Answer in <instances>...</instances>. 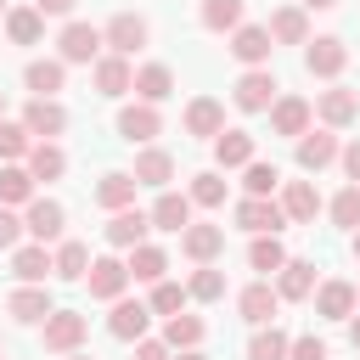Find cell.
<instances>
[{"mask_svg":"<svg viewBox=\"0 0 360 360\" xmlns=\"http://www.w3.org/2000/svg\"><path fill=\"white\" fill-rule=\"evenodd\" d=\"M0 112H6V90H0Z\"/></svg>","mask_w":360,"mask_h":360,"instance_id":"obj_58","label":"cell"},{"mask_svg":"<svg viewBox=\"0 0 360 360\" xmlns=\"http://www.w3.org/2000/svg\"><path fill=\"white\" fill-rule=\"evenodd\" d=\"M349 343L360 349V315H349Z\"/></svg>","mask_w":360,"mask_h":360,"instance_id":"obj_54","label":"cell"},{"mask_svg":"<svg viewBox=\"0 0 360 360\" xmlns=\"http://www.w3.org/2000/svg\"><path fill=\"white\" fill-rule=\"evenodd\" d=\"M287 360H332V349L321 338H292L287 343Z\"/></svg>","mask_w":360,"mask_h":360,"instance_id":"obj_48","label":"cell"},{"mask_svg":"<svg viewBox=\"0 0 360 360\" xmlns=\"http://www.w3.org/2000/svg\"><path fill=\"white\" fill-rule=\"evenodd\" d=\"M51 309H56V304H51V292H45L39 281H22V287L6 298V315H11V321H22V326H39Z\"/></svg>","mask_w":360,"mask_h":360,"instance_id":"obj_10","label":"cell"},{"mask_svg":"<svg viewBox=\"0 0 360 360\" xmlns=\"http://www.w3.org/2000/svg\"><path fill=\"white\" fill-rule=\"evenodd\" d=\"M51 270H56L62 281H84V270H90V248H84V242H56Z\"/></svg>","mask_w":360,"mask_h":360,"instance_id":"obj_33","label":"cell"},{"mask_svg":"<svg viewBox=\"0 0 360 360\" xmlns=\"http://www.w3.org/2000/svg\"><path fill=\"white\" fill-rule=\"evenodd\" d=\"M343 62H349V45H343L338 34L304 39V68H309L315 79H338V73H343Z\"/></svg>","mask_w":360,"mask_h":360,"instance_id":"obj_3","label":"cell"},{"mask_svg":"<svg viewBox=\"0 0 360 360\" xmlns=\"http://www.w3.org/2000/svg\"><path fill=\"white\" fill-rule=\"evenodd\" d=\"M236 22H242V0H202V28L231 34Z\"/></svg>","mask_w":360,"mask_h":360,"instance_id":"obj_43","label":"cell"},{"mask_svg":"<svg viewBox=\"0 0 360 360\" xmlns=\"http://www.w3.org/2000/svg\"><path fill=\"white\" fill-rule=\"evenodd\" d=\"M0 6H6V0H0Z\"/></svg>","mask_w":360,"mask_h":360,"instance_id":"obj_60","label":"cell"},{"mask_svg":"<svg viewBox=\"0 0 360 360\" xmlns=\"http://www.w3.org/2000/svg\"><path fill=\"white\" fill-rule=\"evenodd\" d=\"M186 129H191V135H202V141H214V135L225 129V107H219L214 96H197V101L186 107Z\"/></svg>","mask_w":360,"mask_h":360,"instance_id":"obj_29","label":"cell"},{"mask_svg":"<svg viewBox=\"0 0 360 360\" xmlns=\"http://www.w3.org/2000/svg\"><path fill=\"white\" fill-rule=\"evenodd\" d=\"M73 6H79V0H34V11H39V17H68Z\"/></svg>","mask_w":360,"mask_h":360,"instance_id":"obj_52","label":"cell"},{"mask_svg":"<svg viewBox=\"0 0 360 360\" xmlns=\"http://www.w3.org/2000/svg\"><path fill=\"white\" fill-rule=\"evenodd\" d=\"M68 360H90V354H79V349H73V354H68Z\"/></svg>","mask_w":360,"mask_h":360,"instance_id":"obj_56","label":"cell"},{"mask_svg":"<svg viewBox=\"0 0 360 360\" xmlns=\"http://www.w3.org/2000/svg\"><path fill=\"white\" fill-rule=\"evenodd\" d=\"M34 197V174H28V163H6L0 169V202L11 208V202H28Z\"/></svg>","mask_w":360,"mask_h":360,"instance_id":"obj_38","label":"cell"},{"mask_svg":"<svg viewBox=\"0 0 360 360\" xmlns=\"http://www.w3.org/2000/svg\"><path fill=\"white\" fill-rule=\"evenodd\" d=\"M6 34H11L17 45H39V34H45V17H39L34 6H17V11H6Z\"/></svg>","mask_w":360,"mask_h":360,"instance_id":"obj_35","label":"cell"},{"mask_svg":"<svg viewBox=\"0 0 360 360\" xmlns=\"http://www.w3.org/2000/svg\"><path fill=\"white\" fill-rule=\"evenodd\" d=\"M39 326H45V349H51V354H73V349L84 343V332H90V321H84L79 309H51Z\"/></svg>","mask_w":360,"mask_h":360,"instance_id":"obj_1","label":"cell"},{"mask_svg":"<svg viewBox=\"0 0 360 360\" xmlns=\"http://www.w3.org/2000/svg\"><path fill=\"white\" fill-rule=\"evenodd\" d=\"M276 276H281V281H276V292H281L287 304H298V298H309V292H315V264H309V259H287Z\"/></svg>","mask_w":360,"mask_h":360,"instance_id":"obj_26","label":"cell"},{"mask_svg":"<svg viewBox=\"0 0 360 360\" xmlns=\"http://www.w3.org/2000/svg\"><path fill=\"white\" fill-rule=\"evenodd\" d=\"M180 248H186V259L214 264V259L225 253V225H186V231H180Z\"/></svg>","mask_w":360,"mask_h":360,"instance_id":"obj_17","label":"cell"},{"mask_svg":"<svg viewBox=\"0 0 360 360\" xmlns=\"http://www.w3.org/2000/svg\"><path fill=\"white\" fill-rule=\"evenodd\" d=\"M62 169H68V152L56 141H34L28 146V174L34 180H62Z\"/></svg>","mask_w":360,"mask_h":360,"instance_id":"obj_31","label":"cell"},{"mask_svg":"<svg viewBox=\"0 0 360 360\" xmlns=\"http://www.w3.org/2000/svg\"><path fill=\"white\" fill-rule=\"evenodd\" d=\"M158 129H163V112H158L152 101H135V107L118 112V135H124V141H152Z\"/></svg>","mask_w":360,"mask_h":360,"instance_id":"obj_20","label":"cell"},{"mask_svg":"<svg viewBox=\"0 0 360 360\" xmlns=\"http://www.w3.org/2000/svg\"><path fill=\"white\" fill-rule=\"evenodd\" d=\"M62 225H68V208H62L56 197H28L22 231H28L34 242H56V236H62Z\"/></svg>","mask_w":360,"mask_h":360,"instance_id":"obj_5","label":"cell"},{"mask_svg":"<svg viewBox=\"0 0 360 360\" xmlns=\"http://www.w3.org/2000/svg\"><path fill=\"white\" fill-rule=\"evenodd\" d=\"M163 343H169L174 354H180V349H197V343H202V321H197V315H169Z\"/></svg>","mask_w":360,"mask_h":360,"instance_id":"obj_39","label":"cell"},{"mask_svg":"<svg viewBox=\"0 0 360 360\" xmlns=\"http://www.w3.org/2000/svg\"><path fill=\"white\" fill-rule=\"evenodd\" d=\"M180 304H186V287L180 281H152V315H180Z\"/></svg>","mask_w":360,"mask_h":360,"instance_id":"obj_47","label":"cell"},{"mask_svg":"<svg viewBox=\"0 0 360 360\" xmlns=\"http://www.w3.org/2000/svg\"><path fill=\"white\" fill-rule=\"evenodd\" d=\"M281 214L298 219V225H309V219L321 214V191H315L309 180H287V186H281Z\"/></svg>","mask_w":360,"mask_h":360,"instance_id":"obj_21","label":"cell"},{"mask_svg":"<svg viewBox=\"0 0 360 360\" xmlns=\"http://www.w3.org/2000/svg\"><path fill=\"white\" fill-rule=\"evenodd\" d=\"M0 360H6V354H0Z\"/></svg>","mask_w":360,"mask_h":360,"instance_id":"obj_61","label":"cell"},{"mask_svg":"<svg viewBox=\"0 0 360 360\" xmlns=\"http://www.w3.org/2000/svg\"><path fill=\"white\" fill-rule=\"evenodd\" d=\"M214 163H219V169L253 163V135H248V129H219V135H214Z\"/></svg>","mask_w":360,"mask_h":360,"instance_id":"obj_23","label":"cell"},{"mask_svg":"<svg viewBox=\"0 0 360 360\" xmlns=\"http://www.w3.org/2000/svg\"><path fill=\"white\" fill-rule=\"evenodd\" d=\"M129 84H135L129 56H118V51H112V56H96V90H101V96H124Z\"/></svg>","mask_w":360,"mask_h":360,"instance_id":"obj_22","label":"cell"},{"mask_svg":"<svg viewBox=\"0 0 360 360\" xmlns=\"http://www.w3.org/2000/svg\"><path fill=\"white\" fill-rule=\"evenodd\" d=\"M354 304H360L354 281H321L315 287V315H326V321H349Z\"/></svg>","mask_w":360,"mask_h":360,"instance_id":"obj_18","label":"cell"},{"mask_svg":"<svg viewBox=\"0 0 360 360\" xmlns=\"http://www.w3.org/2000/svg\"><path fill=\"white\" fill-rule=\"evenodd\" d=\"M146 219H152L158 231H186V225H191V197H186V191H163Z\"/></svg>","mask_w":360,"mask_h":360,"instance_id":"obj_24","label":"cell"},{"mask_svg":"<svg viewBox=\"0 0 360 360\" xmlns=\"http://www.w3.org/2000/svg\"><path fill=\"white\" fill-rule=\"evenodd\" d=\"M22 124H28V135H45V141H56V135L68 129V107H62L56 96H34V101L22 107Z\"/></svg>","mask_w":360,"mask_h":360,"instance_id":"obj_8","label":"cell"},{"mask_svg":"<svg viewBox=\"0 0 360 360\" xmlns=\"http://www.w3.org/2000/svg\"><path fill=\"white\" fill-rule=\"evenodd\" d=\"M236 309H242V321H248V326H270V321H276V309H281V292H276L270 281H248V287H242V298H236Z\"/></svg>","mask_w":360,"mask_h":360,"instance_id":"obj_11","label":"cell"},{"mask_svg":"<svg viewBox=\"0 0 360 360\" xmlns=\"http://www.w3.org/2000/svg\"><path fill=\"white\" fill-rule=\"evenodd\" d=\"M124 270H129V281H163L169 253H163V248H152V242H135V248H129V259H124Z\"/></svg>","mask_w":360,"mask_h":360,"instance_id":"obj_25","label":"cell"},{"mask_svg":"<svg viewBox=\"0 0 360 360\" xmlns=\"http://www.w3.org/2000/svg\"><path fill=\"white\" fill-rule=\"evenodd\" d=\"M84 281H90V298H101V304H112V298H124V287H129V270H124V259H90V270H84Z\"/></svg>","mask_w":360,"mask_h":360,"instance_id":"obj_7","label":"cell"},{"mask_svg":"<svg viewBox=\"0 0 360 360\" xmlns=\"http://www.w3.org/2000/svg\"><path fill=\"white\" fill-rule=\"evenodd\" d=\"M315 112H321V124H326V129H343V124H354V118H360V96H354V90H343V84H332V90H321Z\"/></svg>","mask_w":360,"mask_h":360,"instance_id":"obj_16","label":"cell"},{"mask_svg":"<svg viewBox=\"0 0 360 360\" xmlns=\"http://www.w3.org/2000/svg\"><path fill=\"white\" fill-rule=\"evenodd\" d=\"M180 360H208V354L202 349H180Z\"/></svg>","mask_w":360,"mask_h":360,"instance_id":"obj_55","label":"cell"},{"mask_svg":"<svg viewBox=\"0 0 360 360\" xmlns=\"http://www.w3.org/2000/svg\"><path fill=\"white\" fill-rule=\"evenodd\" d=\"M338 158H343V174H349V180L360 186V141H349V146H343Z\"/></svg>","mask_w":360,"mask_h":360,"instance_id":"obj_51","label":"cell"},{"mask_svg":"<svg viewBox=\"0 0 360 360\" xmlns=\"http://www.w3.org/2000/svg\"><path fill=\"white\" fill-rule=\"evenodd\" d=\"M332 225H343V231H354V225H360V186H354V180L332 197Z\"/></svg>","mask_w":360,"mask_h":360,"instance_id":"obj_45","label":"cell"},{"mask_svg":"<svg viewBox=\"0 0 360 360\" xmlns=\"http://www.w3.org/2000/svg\"><path fill=\"white\" fill-rule=\"evenodd\" d=\"M270 51H276L270 28H259V22H236V28H231V56H236V62L264 68V62H270Z\"/></svg>","mask_w":360,"mask_h":360,"instance_id":"obj_6","label":"cell"},{"mask_svg":"<svg viewBox=\"0 0 360 360\" xmlns=\"http://www.w3.org/2000/svg\"><path fill=\"white\" fill-rule=\"evenodd\" d=\"M338 152H343V146H338L332 129H304V135H298V169H304V174H321L326 163H338Z\"/></svg>","mask_w":360,"mask_h":360,"instance_id":"obj_9","label":"cell"},{"mask_svg":"<svg viewBox=\"0 0 360 360\" xmlns=\"http://www.w3.org/2000/svg\"><path fill=\"white\" fill-rule=\"evenodd\" d=\"M101 45H112L118 56H135V51L146 45V17H135V11H118V17L101 28Z\"/></svg>","mask_w":360,"mask_h":360,"instance_id":"obj_13","label":"cell"},{"mask_svg":"<svg viewBox=\"0 0 360 360\" xmlns=\"http://www.w3.org/2000/svg\"><path fill=\"white\" fill-rule=\"evenodd\" d=\"M146 326H152V309H146V304H135V298H112L107 332H112L118 343H135V338H146Z\"/></svg>","mask_w":360,"mask_h":360,"instance_id":"obj_12","label":"cell"},{"mask_svg":"<svg viewBox=\"0 0 360 360\" xmlns=\"http://www.w3.org/2000/svg\"><path fill=\"white\" fill-rule=\"evenodd\" d=\"M169 180H174V158L163 146H146L135 158V186H169Z\"/></svg>","mask_w":360,"mask_h":360,"instance_id":"obj_32","label":"cell"},{"mask_svg":"<svg viewBox=\"0 0 360 360\" xmlns=\"http://www.w3.org/2000/svg\"><path fill=\"white\" fill-rule=\"evenodd\" d=\"M146 231H152V219L141 214V208H118L112 219H107V248H135V242H146Z\"/></svg>","mask_w":360,"mask_h":360,"instance_id":"obj_19","label":"cell"},{"mask_svg":"<svg viewBox=\"0 0 360 360\" xmlns=\"http://www.w3.org/2000/svg\"><path fill=\"white\" fill-rule=\"evenodd\" d=\"M287 332H276V326H259L253 332V343H248V360H287Z\"/></svg>","mask_w":360,"mask_h":360,"instance_id":"obj_42","label":"cell"},{"mask_svg":"<svg viewBox=\"0 0 360 360\" xmlns=\"http://www.w3.org/2000/svg\"><path fill=\"white\" fill-rule=\"evenodd\" d=\"M186 298H197V304H214V298H225V270H214V264H197V270H191V281H186Z\"/></svg>","mask_w":360,"mask_h":360,"instance_id":"obj_37","label":"cell"},{"mask_svg":"<svg viewBox=\"0 0 360 360\" xmlns=\"http://www.w3.org/2000/svg\"><path fill=\"white\" fill-rule=\"evenodd\" d=\"M28 146H34L28 124H6V118H0V163H17V158H28Z\"/></svg>","mask_w":360,"mask_h":360,"instance_id":"obj_44","label":"cell"},{"mask_svg":"<svg viewBox=\"0 0 360 360\" xmlns=\"http://www.w3.org/2000/svg\"><path fill=\"white\" fill-rule=\"evenodd\" d=\"M11 270H17V281H45V276H51V253H45V242L17 248V253H11Z\"/></svg>","mask_w":360,"mask_h":360,"instance_id":"obj_34","label":"cell"},{"mask_svg":"<svg viewBox=\"0 0 360 360\" xmlns=\"http://www.w3.org/2000/svg\"><path fill=\"white\" fill-rule=\"evenodd\" d=\"M17 236H22V219L0 202V248H17Z\"/></svg>","mask_w":360,"mask_h":360,"instance_id":"obj_49","label":"cell"},{"mask_svg":"<svg viewBox=\"0 0 360 360\" xmlns=\"http://www.w3.org/2000/svg\"><path fill=\"white\" fill-rule=\"evenodd\" d=\"M135 360H169V343H158V338H135Z\"/></svg>","mask_w":360,"mask_h":360,"instance_id":"obj_50","label":"cell"},{"mask_svg":"<svg viewBox=\"0 0 360 360\" xmlns=\"http://www.w3.org/2000/svg\"><path fill=\"white\" fill-rule=\"evenodd\" d=\"M96 202H101L107 214L129 208V202H135V174H107V180L96 186Z\"/></svg>","mask_w":360,"mask_h":360,"instance_id":"obj_36","label":"cell"},{"mask_svg":"<svg viewBox=\"0 0 360 360\" xmlns=\"http://www.w3.org/2000/svg\"><path fill=\"white\" fill-rule=\"evenodd\" d=\"M62 79H68V62H62V56H56V62H51V56H39V62H28V68H22V84H28L34 96H56V90H62Z\"/></svg>","mask_w":360,"mask_h":360,"instance_id":"obj_28","label":"cell"},{"mask_svg":"<svg viewBox=\"0 0 360 360\" xmlns=\"http://www.w3.org/2000/svg\"><path fill=\"white\" fill-rule=\"evenodd\" d=\"M236 225L253 231V236H276V231L287 225V214H281L276 197H242V202H236Z\"/></svg>","mask_w":360,"mask_h":360,"instance_id":"obj_4","label":"cell"},{"mask_svg":"<svg viewBox=\"0 0 360 360\" xmlns=\"http://www.w3.org/2000/svg\"><path fill=\"white\" fill-rule=\"evenodd\" d=\"M242 186H248V197H270V191L281 186V169L253 158V163H242Z\"/></svg>","mask_w":360,"mask_h":360,"instance_id":"obj_40","label":"cell"},{"mask_svg":"<svg viewBox=\"0 0 360 360\" xmlns=\"http://www.w3.org/2000/svg\"><path fill=\"white\" fill-rule=\"evenodd\" d=\"M354 292H360V287H354Z\"/></svg>","mask_w":360,"mask_h":360,"instance_id":"obj_59","label":"cell"},{"mask_svg":"<svg viewBox=\"0 0 360 360\" xmlns=\"http://www.w3.org/2000/svg\"><path fill=\"white\" fill-rule=\"evenodd\" d=\"M186 197H191L197 208H219V202H225V180L208 169V174H197V180H191V191H186Z\"/></svg>","mask_w":360,"mask_h":360,"instance_id":"obj_46","label":"cell"},{"mask_svg":"<svg viewBox=\"0 0 360 360\" xmlns=\"http://www.w3.org/2000/svg\"><path fill=\"white\" fill-rule=\"evenodd\" d=\"M248 264H253V270H264V276H276V270L287 264V248H281L276 236H253V248H248Z\"/></svg>","mask_w":360,"mask_h":360,"instance_id":"obj_41","label":"cell"},{"mask_svg":"<svg viewBox=\"0 0 360 360\" xmlns=\"http://www.w3.org/2000/svg\"><path fill=\"white\" fill-rule=\"evenodd\" d=\"M129 90H135L141 101H152V107H158V101L174 90V73H169L163 62H146V68H135V84H129Z\"/></svg>","mask_w":360,"mask_h":360,"instance_id":"obj_30","label":"cell"},{"mask_svg":"<svg viewBox=\"0 0 360 360\" xmlns=\"http://www.w3.org/2000/svg\"><path fill=\"white\" fill-rule=\"evenodd\" d=\"M309 118H315V107H309L304 96H276V101H270V129H276V135H292V141H298V135L309 129Z\"/></svg>","mask_w":360,"mask_h":360,"instance_id":"obj_15","label":"cell"},{"mask_svg":"<svg viewBox=\"0 0 360 360\" xmlns=\"http://www.w3.org/2000/svg\"><path fill=\"white\" fill-rule=\"evenodd\" d=\"M354 253H360V225H354Z\"/></svg>","mask_w":360,"mask_h":360,"instance_id":"obj_57","label":"cell"},{"mask_svg":"<svg viewBox=\"0 0 360 360\" xmlns=\"http://www.w3.org/2000/svg\"><path fill=\"white\" fill-rule=\"evenodd\" d=\"M56 51H62V62H96L101 56V28L96 22H68Z\"/></svg>","mask_w":360,"mask_h":360,"instance_id":"obj_14","label":"cell"},{"mask_svg":"<svg viewBox=\"0 0 360 360\" xmlns=\"http://www.w3.org/2000/svg\"><path fill=\"white\" fill-rule=\"evenodd\" d=\"M264 28H270L276 45H304V39H309V17H304V6H281Z\"/></svg>","mask_w":360,"mask_h":360,"instance_id":"obj_27","label":"cell"},{"mask_svg":"<svg viewBox=\"0 0 360 360\" xmlns=\"http://www.w3.org/2000/svg\"><path fill=\"white\" fill-rule=\"evenodd\" d=\"M276 73L270 68H248L242 79H236V90H231V101L242 107V112H270V101H276Z\"/></svg>","mask_w":360,"mask_h":360,"instance_id":"obj_2","label":"cell"},{"mask_svg":"<svg viewBox=\"0 0 360 360\" xmlns=\"http://www.w3.org/2000/svg\"><path fill=\"white\" fill-rule=\"evenodd\" d=\"M298 6H304V11H332L338 0H298Z\"/></svg>","mask_w":360,"mask_h":360,"instance_id":"obj_53","label":"cell"}]
</instances>
